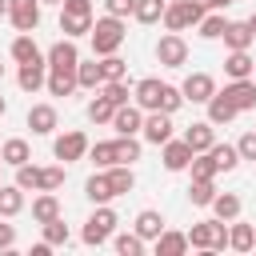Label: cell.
<instances>
[{"mask_svg": "<svg viewBox=\"0 0 256 256\" xmlns=\"http://www.w3.org/2000/svg\"><path fill=\"white\" fill-rule=\"evenodd\" d=\"M88 40H92V52L96 56H112V52H120V44L128 40V24L120 20V16H100V20H92V32H88Z\"/></svg>", "mask_w": 256, "mask_h": 256, "instance_id": "obj_1", "label": "cell"}, {"mask_svg": "<svg viewBox=\"0 0 256 256\" xmlns=\"http://www.w3.org/2000/svg\"><path fill=\"white\" fill-rule=\"evenodd\" d=\"M188 248L196 252H224L228 248V220H196L188 228Z\"/></svg>", "mask_w": 256, "mask_h": 256, "instance_id": "obj_2", "label": "cell"}, {"mask_svg": "<svg viewBox=\"0 0 256 256\" xmlns=\"http://www.w3.org/2000/svg\"><path fill=\"white\" fill-rule=\"evenodd\" d=\"M60 32L68 40H80L92 32V0H64L60 4Z\"/></svg>", "mask_w": 256, "mask_h": 256, "instance_id": "obj_3", "label": "cell"}, {"mask_svg": "<svg viewBox=\"0 0 256 256\" xmlns=\"http://www.w3.org/2000/svg\"><path fill=\"white\" fill-rule=\"evenodd\" d=\"M116 212L108 208V204H96V212L84 220V228H80V240L88 244V248H100V244H108L112 240V232H116Z\"/></svg>", "mask_w": 256, "mask_h": 256, "instance_id": "obj_4", "label": "cell"}, {"mask_svg": "<svg viewBox=\"0 0 256 256\" xmlns=\"http://www.w3.org/2000/svg\"><path fill=\"white\" fill-rule=\"evenodd\" d=\"M200 20H204V8H196L192 0H168V4H164V16H160V24H164L168 32L196 28Z\"/></svg>", "mask_w": 256, "mask_h": 256, "instance_id": "obj_5", "label": "cell"}, {"mask_svg": "<svg viewBox=\"0 0 256 256\" xmlns=\"http://www.w3.org/2000/svg\"><path fill=\"white\" fill-rule=\"evenodd\" d=\"M52 156H56L60 164L84 160V156H88V136H84L80 128H68V132H60V136L52 140Z\"/></svg>", "mask_w": 256, "mask_h": 256, "instance_id": "obj_6", "label": "cell"}, {"mask_svg": "<svg viewBox=\"0 0 256 256\" xmlns=\"http://www.w3.org/2000/svg\"><path fill=\"white\" fill-rule=\"evenodd\" d=\"M156 60H160L164 68H180V64H188V40H184L180 32H164V36L156 40Z\"/></svg>", "mask_w": 256, "mask_h": 256, "instance_id": "obj_7", "label": "cell"}, {"mask_svg": "<svg viewBox=\"0 0 256 256\" xmlns=\"http://www.w3.org/2000/svg\"><path fill=\"white\" fill-rule=\"evenodd\" d=\"M40 0H8V24L16 28V32H36V24H40Z\"/></svg>", "mask_w": 256, "mask_h": 256, "instance_id": "obj_8", "label": "cell"}, {"mask_svg": "<svg viewBox=\"0 0 256 256\" xmlns=\"http://www.w3.org/2000/svg\"><path fill=\"white\" fill-rule=\"evenodd\" d=\"M140 136L148 140V144H164V140H172V116L168 112H144V124H140Z\"/></svg>", "mask_w": 256, "mask_h": 256, "instance_id": "obj_9", "label": "cell"}, {"mask_svg": "<svg viewBox=\"0 0 256 256\" xmlns=\"http://www.w3.org/2000/svg\"><path fill=\"white\" fill-rule=\"evenodd\" d=\"M192 156H196V152L184 144V136H180V140L172 136V140H164V144H160V160H164V168H168V172H184V168L192 164Z\"/></svg>", "mask_w": 256, "mask_h": 256, "instance_id": "obj_10", "label": "cell"}, {"mask_svg": "<svg viewBox=\"0 0 256 256\" xmlns=\"http://www.w3.org/2000/svg\"><path fill=\"white\" fill-rule=\"evenodd\" d=\"M180 92H184V100H192V104H208V96L216 92V80H212L208 72H188L184 84H180Z\"/></svg>", "mask_w": 256, "mask_h": 256, "instance_id": "obj_11", "label": "cell"}, {"mask_svg": "<svg viewBox=\"0 0 256 256\" xmlns=\"http://www.w3.org/2000/svg\"><path fill=\"white\" fill-rule=\"evenodd\" d=\"M56 124H60L56 104H32V108H28V128H32V136H52Z\"/></svg>", "mask_w": 256, "mask_h": 256, "instance_id": "obj_12", "label": "cell"}, {"mask_svg": "<svg viewBox=\"0 0 256 256\" xmlns=\"http://www.w3.org/2000/svg\"><path fill=\"white\" fill-rule=\"evenodd\" d=\"M140 124H144V108H136V104H120L112 112V132L116 136H140Z\"/></svg>", "mask_w": 256, "mask_h": 256, "instance_id": "obj_13", "label": "cell"}, {"mask_svg": "<svg viewBox=\"0 0 256 256\" xmlns=\"http://www.w3.org/2000/svg\"><path fill=\"white\" fill-rule=\"evenodd\" d=\"M44 64H48V68H76V64H80V48H76V40H68V36L56 40V44L44 52Z\"/></svg>", "mask_w": 256, "mask_h": 256, "instance_id": "obj_14", "label": "cell"}, {"mask_svg": "<svg viewBox=\"0 0 256 256\" xmlns=\"http://www.w3.org/2000/svg\"><path fill=\"white\" fill-rule=\"evenodd\" d=\"M160 92H164V80H156V76H144V80H136V88H132V100H136V108H144V112H156V108H160Z\"/></svg>", "mask_w": 256, "mask_h": 256, "instance_id": "obj_15", "label": "cell"}, {"mask_svg": "<svg viewBox=\"0 0 256 256\" xmlns=\"http://www.w3.org/2000/svg\"><path fill=\"white\" fill-rule=\"evenodd\" d=\"M252 68H256V60H252L248 48H228V56H224V76L228 80H248Z\"/></svg>", "mask_w": 256, "mask_h": 256, "instance_id": "obj_16", "label": "cell"}, {"mask_svg": "<svg viewBox=\"0 0 256 256\" xmlns=\"http://www.w3.org/2000/svg\"><path fill=\"white\" fill-rule=\"evenodd\" d=\"M184 144H188L192 152H208V148L216 144V124H212V120L188 124V128H184Z\"/></svg>", "mask_w": 256, "mask_h": 256, "instance_id": "obj_17", "label": "cell"}, {"mask_svg": "<svg viewBox=\"0 0 256 256\" xmlns=\"http://www.w3.org/2000/svg\"><path fill=\"white\" fill-rule=\"evenodd\" d=\"M224 96H228L240 112H252V108H256V84H252V76H248V80H228V84H224Z\"/></svg>", "mask_w": 256, "mask_h": 256, "instance_id": "obj_18", "label": "cell"}, {"mask_svg": "<svg viewBox=\"0 0 256 256\" xmlns=\"http://www.w3.org/2000/svg\"><path fill=\"white\" fill-rule=\"evenodd\" d=\"M132 232L140 236V240H156L160 232H164V216L156 212V208H144V212H136V220H132Z\"/></svg>", "mask_w": 256, "mask_h": 256, "instance_id": "obj_19", "label": "cell"}, {"mask_svg": "<svg viewBox=\"0 0 256 256\" xmlns=\"http://www.w3.org/2000/svg\"><path fill=\"white\" fill-rule=\"evenodd\" d=\"M44 80H48V64H44V60L20 64V72H16V84H20L24 92H40V88H44Z\"/></svg>", "mask_w": 256, "mask_h": 256, "instance_id": "obj_20", "label": "cell"}, {"mask_svg": "<svg viewBox=\"0 0 256 256\" xmlns=\"http://www.w3.org/2000/svg\"><path fill=\"white\" fill-rule=\"evenodd\" d=\"M44 88H48V96H72L76 92V68H48Z\"/></svg>", "mask_w": 256, "mask_h": 256, "instance_id": "obj_21", "label": "cell"}, {"mask_svg": "<svg viewBox=\"0 0 256 256\" xmlns=\"http://www.w3.org/2000/svg\"><path fill=\"white\" fill-rule=\"evenodd\" d=\"M236 116H240V108H236V104L216 88V92L208 96V120H212V124H232Z\"/></svg>", "mask_w": 256, "mask_h": 256, "instance_id": "obj_22", "label": "cell"}, {"mask_svg": "<svg viewBox=\"0 0 256 256\" xmlns=\"http://www.w3.org/2000/svg\"><path fill=\"white\" fill-rule=\"evenodd\" d=\"M0 160H4L8 168H20V164H28V160H32V148H28V140H24V136H8V140L0 144Z\"/></svg>", "mask_w": 256, "mask_h": 256, "instance_id": "obj_23", "label": "cell"}, {"mask_svg": "<svg viewBox=\"0 0 256 256\" xmlns=\"http://www.w3.org/2000/svg\"><path fill=\"white\" fill-rule=\"evenodd\" d=\"M104 176H108L112 196H128V192L136 188V172H132V164H112V168H104Z\"/></svg>", "mask_w": 256, "mask_h": 256, "instance_id": "obj_24", "label": "cell"}, {"mask_svg": "<svg viewBox=\"0 0 256 256\" xmlns=\"http://www.w3.org/2000/svg\"><path fill=\"white\" fill-rule=\"evenodd\" d=\"M228 248L232 252H252L256 248V228L252 224H240V216L228 220Z\"/></svg>", "mask_w": 256, "mask_h": 256, "instance_id": "obj_25", "label": "cell"}, {"mask_svg": "<svg viewBox=\"0 0 256 256\" xmlns=\"http://www.w3.org/2000/svg\"><path fill=\"white\" fill-rule=\"evenodd\" d=\"M152 248H156V256H184V252H188V232L164 228V232L152 240Z\"/></svg>", "mask_w": 256, "mask_h": 256, "instance_id": "obj_26", "label": "cell"}, {"mask_svg": "<svg viewBox=\"0 0 256 256\" xmlns=\"http://www.w3.org/2000/svg\"><path fill=\"white\" fill-rule=\"evenodd\" d=\"M8 56L16 60V64H32V60H44V52L36 48V40H32V32H20L12 44H8Z\"/></svg>", "mask_w": 256, "mask_h": 256, "instance_id": "obj_27", "label": "cell"}, {"mask_svg": "<svg viewBox=\"0 0 256 256\" xmlns=\"http://www.w3.org/2000/svg\"><path fill=\"white\" fill-rule=\"evenodd\" d=\"M20 212H24V188L0 180V216L12 220V216H20Z\"/></svg>", "mask_w": 256, "mask_h": 256, "instance_id": "obj_28", "label": "cell"}, {"mask_svg": "<svg viewBox=\"0 0 256 256\" xmlns=\"http://www.w3.org/2000/svg\"><path fill=\"white\" fill-rule=\"evenodd\" d=\"M208 208H212V216H216V220H236L244 204H240V196H236V192H216Z\"/></svg>", "mask_w": 256, "mask_h": 256, "instance_id": "obj_29", "label": "cell"}, {"mask_svg": "<svg viewBox=\"0 0 256 256\" xmlns=\"http://www.w3.org/2000/svg\"><path fill=\"white\" fill-rule=\"evenodd\" d=\"M224 28H228V16H224L220 8H212V12H204V20L196 24V32H200V40H220V36H224Z\"/></svg>", "mask_w": 256, "mask_h": 256, "instance_id": "obj_30", "label": "cell"}, {"mask_svg": "<svg viewBox=\"0 0 256 256\" xmlns=\"http://www.w3.org/2000/svg\"><path fill=\"white\" fill-rule=\"evenodd\" d=\"M100 84H104L100 60H80V64H76V88H88V92H96Z\"/></svg>", "mask_w": 256, "mask_h": 256, "instance_id": "obj_31", "label": "cell"}, {"mask_svg": "<svg viewBox=\"0 0 256 256\" xmlns=\"http://www.w3.org/2000/svg\"><path fill=\"white\" fill-rule=\"evenodd\" d=\"M84 196H88L92 204H108V200H116V196H112V188H108L104 168H100V172H92V176L84 180Z\"/></svg>", "mask_w": 256, "mask_h": 256, "instance_id": "obj_32", "label": "cell"}, {"mask_svg": "<svg viewBox=\"0 0 256 256\" xmlns=\"http://www.w3.org/2000/svg\"><path fill=\"white\" fill-rule=\"evenodd\" d=\"M56 216H60L56 192H40V196L32 200V220H36V224H48V220H56Z\"/></svg>", "mask_w": 256, "mask_h": 256, "instance_id": "obj_33", "label": "cell"}, {"mask_svg": "<svg viewBox=\"0 0 256 256\" xmlns=\"http://www.w3.org/2000/svg\"><path fill=\"white\" fill-rule=\"evenodd\" d=\"M220 40H224V48H252V40H256V36L248 32V24H244V20H228V28H224V36H220Z\"/></svg>", "mask_w": 256, "mask_h": 256, "instance_id": "obj_34", "label": "cell"}, {"mask_svg": "<svg viewBox=\"0 0 256 256\" xmlns=\"http://www.w3.org/2000/svg\"><path fill=\"white\" fill-rule=\"evenodd\" d=\"M208 156H212L216 172H232V168L240 164V152H236V144H212V148H208Z\"/></svg>", "mask_w": 256, "mask_h": 256, "instance_id": "obj_35", "label": "cell"}, {"mask_svg": "<svg viewBox=\"0 0 256 256\" xmlns=\"http://www.w3.org/2000/svg\"><path fill=\"white\" fill-rule=\"evenodd\" d=\"M160 16H164V0H136L132 4L136 24H160Z\"/></svg>", "mask_w": 256, "mask_h": 256, "instance_id": "obj_36", "label": "cell"}, {"mask_svg": "<svg viewBox=\"0 0 256 256\" xmlns=\"http://www.w3.org/2000/svg\"><path fill=\"white\" fill-rule=\"evenodd\" d=\"M88 160H92L96 168H112V164H116V140H96V144H88Z\"/></svg>", "mask_w": 256, "mask_h": 256, "instance_id": "obj_37", "label": "cell"}, {"mask_svg": "<svg viewBox=\"0 0 256 256\" xmlns=\"http://www.w3.org/2000/svg\"><path fill=\"white\" fill-rule=\"evenodd\" d=\"M112 248H116L120 256H140V252L148 248V240H140L136 232H120V236L112 232Z\"/></svg>", "mask_w": 256, "mask_h": 256, "instance_id": "obj_38", "label": "cell"}, {"mask_svg": "<svg viewBox=\"0 0 256 256\" xmlns=\"http://www.w3.org/2000/svg\"><path fill=\"white\" fill-rule=\"evenodd\" d=\"M88 120L92 124H112V112H116V104L108 100V96H96V100H88Z\"/></svg>", "mask_w": 256, "mask_h": 256, "instance_id": "obj_39", "label": "cell"}, {"mask_svg": "<svg viewBox=\"0 0 256 256\" xmlns=\"http://www.w3.org/2000/svg\"><path fill=\"white\" fill-rule=\"evenodd\" d=\"M212 196H216V180H192V184H188V200H192L196 208H208Z\"/></svg>", "mask_w": 256, "mask_h": 256, "instance_id": "obj_40", "label": "cell"}, {"mask_svg": "<svg viewBox=\"0 0 256 256\" xmlns=\"http://www.w3.org/2000/svg\"><path fill=\"white\" fill-rule=\"evenodd\" d=\"M40 228H44V240H48L52 248H64V244L72 240V232H68L64 216H56V220H48V224H40Z\"/></svg>", "mask_w": 256, "mask_h": 256, "instance_id": "obj_41", "label": "cell"}, {"mask_svg": "<svg viewBox=\"0 0 256 256\" xmlns=\"http://www.w3.org/2000/svg\"><path fill=\"white\" fill-rule=\"evenodd\" d=\"M96 60H100L104 80H128V60H120L116 52H112V56H96Z\"/></svg>", "mask_w": 256, "mask_h": 256, "instance_id": "obj_42", "label": "cell"}, {"mask_svg": "<svg viewBox=\"0 0 256 256\" xmlns=\"http://www.w3.org/2000/svg\"><path fill=\"white\" fill-rule=\"evenodd\" d=\"M140 160V140L136 136H116V164H136Z\"/></svg>", "mask_w": 256, "mask_h": 256, "instance_id": "obj_43", "label": "cell"}, {"mask_svg": "<svg viewBox=\"0 0 256 256\" xmlns=\"http://www.w3.org/2000/svg\"><path fill=\"white\" fill-rule=\"evenodd\" d=\"M188 172H192V180H216V176H220L208 152H196V156H192V164H188Z\"/></svg>", "mask_w": 256, "mask_h": 256, "instance_id": "obj_44", "label": "cell"}, {"mask_svg": "<svg viewBox=\"0 0 256 256\" xmlns=\"http://www.w3.org/2000/svg\"><path fill=\"white\" fill-rule=\"evenodd\" d=\"M100 96H108V100L120 108V104H128L132 88H128V80H104V84H100Z\"/></svg>", "mask_w": 256, "mask_h": 256, "instance_id": "obj_45", "label": "cell"}, {"mask_svg": "<svg viewBox=\"0 0 256 256\" xmlns=\"http://www.w3.org/2000/svg\"><path fill=\"white\" fill-rule=\"evenodd\" d=\"M12 184H20L24 192H40V168H36L32 160H28V164H20V168H16V180H12Z\"/></svg>", "mask_w": 256, "mask_h": 256, "instance_id": "obj_46", "label": "cell"}, {"mask_svg": "<svg viewBox=\"0 0 256 256\" xmlns=\"http://www.w3.org/2000/svg\"><path fill=\"white\" fill-rule=\"evenodd\" d=\"M64 164H48V168H40V192H56L60 184H64Z\"/></svg>", "mask_w": 256, "mask_h": 256, "instance_id": "obj_47", "label": "cell"}, {"mask_svg": "<svg viewBox=\"0 0 256 256\" xmlns=\"http://www.w3.org/2000/svg\"><path fill=\"white\" fill-rule=\"evenodd\" d=\"M236 152H240V160H256V132H244L236 140Z\"/></svg>", "mask_w": 256, "mask_h": 256, "instance_id": "obj_48", "label": "cell"}, {"mask_svg": "<svg viewBox=\"0 0 256 256\" xmlns=\"http://www.w3.org/2000/svg\"><path fill=\"white\" fill-rule=\"evenodd\" d=\"M132 4H136V0H104V12H108V16L128 20V16H132Z\"/></svg>", "mask_w": 256, "mask_h": 256, "instance_id": "obj_49", "label": "cell"}, {"mask_svg": "<svg viewBox=\"0 0 256 256\" xmlns=\"http://www.w3.org/2000/svg\"><path fill=\"white\" fill-rule=\"evenodd\" d=\"M16 244V228L12 224H0V248H12Z\"/></svg>", "mask_w": 256, "mask_h": 256, "instance_id": "obj_50", "label": "cell"}, {"mask_svg": "<svg viewBox=\"0 0 256 256\" xmlns=\"http://www.w3.org/2000/svg\"><path fill=\"white\" fill-rule=\"evenodd\" d=\"M196 8H204V12H212V0H192Z\"/></svg>", "mask_w": 256, "mask_h": 256, "instance_id": "obj_51", "label": "cell"}, {"mask_svg": "<svg viewBox=\"0 0 256 256\" xmlns=\"http://www.w3.org/2000/svg\"><path fill=\"white\" fill-rule=\"evenodd\" d=\"M244 24H248V32H252V36H256V12H252V16H248V20H244Z\"/></svg>", "mask_w": 256, "mask_h": 256, "instance_id": "obj_52", "label": "cell"}, {"mask_svg": "<svg viewBox=\"0 0 256 256\" xmlns=\"http://www.w3.org/2000/svg\"><path fill=\"white\" fill-rule=\"evenodd\" d=\"M228 4H236V0H212V8H220V12H224Z\"/></svg>", "mask_w": 256, "mask_h": 256, "instance_id": "obj_53", "label": "cell"}, {"mask_svg": "<svg viewBox=\"0 0 256 256\" xmlns=\"http://www.w3.org/2000/svg\"><path fill=\"white\" fill-rule=\"evenodd\" d=\"M0 20H8V0H0Z\"/></svg>", "mask_w": 256, "mask_h": 256, "instance_id": "obj_54", "label": "cell"}, {"mask_svg": "<svg viewBox=\"0 0 256 256\" xmlns=\"http://www.w3.org/2000/svg\"><path fill=\"white\" fill-rule=\"evenodd\" d=\"M4 112H8V100H4V96H0V116H4Z\"/></svg>", "mask_w": 256, "mask_h": 256, "instance_id": "obj_55", "label": "cell"}, {"mask_svg": "<svg viewBox=\"0 0 256 256\" xmlns=\"http://www.w3.org/2000/svg\"><path fill=\"white\" fill-rule=\"evenodd\" d=\"M40 4H56V8H60V4H64V0H40Z\"/></svg>", "mask_w": 256, "mask_h": 256, "instance_id": "obj_56", "label": "cell"}, {"mask_svg": "<svg viewBox=\"0 0 256 256\" xmlns=\"http://www.w3.org/2000/svg\"><path fill=\"white\" fill-rule=\"evenodd\" d=\"M0 80H4V64H0Z\"/></svg>", "mask_w": 256, "mask_h": 256, "instance_id": "obj_57", "label": "cell"}, {"mask_svg": "<svg viewBox=\"0 0 256 256\" xmlns=\"http://www.w3.org/2000/svg\"><path fill=\"white\" fill-rule=\"evenodd\" d=\"M252 84H256V68H252Z\"/></svg>", "mask_w": 256, "mask_h": 256, "instance_id": "obj_58", "label": "cell"}, {"mask_svg": "<svg viewBox=\"0 0 256 256\" xmlns=\"http://www.w3.org/2000/svg\"><path fill=\"white\" fill-rule=\"evenodd\" d=\"M0 172H4V160H0Z\"/></svg>", "mask_w": 256, "mask_h": 256, "instance_id": "obj_59", "label": "cell"}, {"mask_svg": "<svg viewBox=\"0 0 256 256\" xmlns=\"http://www.w3.org/2000/svg\"><path fill=\"white\" fill-rule=\"evenodd\" d=\"M164 4H168V0H164Z\"/></svg>", "mask_w": 256, "mask_h": 256, "instance_id": "obj_60", "label": "cell"}]
</instances>
